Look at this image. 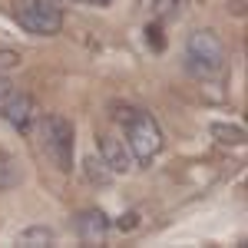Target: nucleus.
Listing matches in <instances>:
<instances>
[{
    "label": "nucleus",
    "mask_w": 248,
    "mask_h": 248,
    "mask_svg": "<svg viewBox=\"0 0 248 248\" xmlns=\"http://www.w3.org/2000/svg\"><path fill=\"white\" fill-rule=\"evenodd\" d=\"M116 123L126 129V142H129V153H133L136 166H153V159L162 149V129L149 113L142 109H116Z\"/></svg>",
    "instance_id": "f257e3e1"
},
{
    "label": "nucleus",
    "mask_w": 248,
    "mask_h": 248,
    "mask_svg": "<svg viewBox=\"0 0 248 248\" xmlns=\"http://www.w3.org/2000/svg\"><path fill=\"white\" fill-rule=\"evenodd\" d=\"M225 63V43L215 37L212 30H195L186 40V66L189 73L209 79L212 73H218Z\"/></svg>",
    "instance_id": "f03ea898"
},
{
    "label": "nucleus",
    "mask_w": 248,
    "mask_h": 248,
    "mask_svg": "<svg viewBox=\"0 0 248 248\" xmlns=\"http://www.w3.org/2000/svg\"><path fill=\"white\" fill-rule=\"evenodd\" d=\"M14 20L37 37H53L63 27V14L46 0H14Z\"/></svg>",
    "instance_id": "7ed1b4c3"
},
{
    "label": "nucleus",
    "mask_w": 248,
    "mask_h": 248,
    "mask_svg": "<svg viewBox=\"0 0 248 248\" xmlns=\"http://www.w3.org/2000/svg\"><path fill=\"white\" fill-rule=\"evenodd\" d=\"M43 149L60 172L73 169V126H70V119H63V116L43 119Z\"/></svg>",
    "instance_id": "20e7f679"
},
{
    "label": "nucleus",
    "mask_w": 248,
    "mask_h": 248,
    "mask_svg": "<svg viewBox=\"0 0 248 248\" xmlns=\"http://www.w3.org/2000/svg\"><path fill=\"white\" fill-rule=\"evenodd\" d=\"M33 113H37V106H33V99L27 93H10L3 99V109H0V116H3L14 129H20V133H27V129L33 126Z\"/></svg>",
    "instance_id": "39448f33"
},
{
    "label": "nucleus",
    "mask_w": 248,
    "mask_h": 248,
    "mask_svg": "<svg viewBox=\"0 0 248 248\" xmlns=\"http://www.w3.org/2000/svg\"><path fill=\"white\" fill-rule=\"evenodd\" d=\"M99 153H103V162L113 172H129V149H126L119 139L99 133Z\"/></svg>",
    "instance_id": "423d86ee"
},
{
    "label": "nucleus",
    "mask_w": 248,
    "mask_h": 248,
    "mask_svg": "<svg viewBox=\"0 0 248 248\" xmlns=\"http://www.w3.org/2000/svg\"><path fill=\"white\" fill-rule=\"evenodd\" d=\"M77 232L83 235V238H103L106 235V229H109V218H106V212H99V209H86V212H79L77 215Z\"/></svg>",
    "instance_id": "0eeeda50"
},
{
    "label": "nucleus",
    "mask_w": 248,
    "mask_h": 248,
    "mask_svg": "<svg viewBox=\"0 0 248 248\" xmlns=\"http://www.w3.org/2000/svg\"><path fill=\"white\" fill-rule=\"evenodd\" d=\"M20 182H23V166H20V159L14 153H7V149H0V192L17 189Z\"/></svg>",
    "instance_id": "6e6552de"
},
{
    "label": "nucleus",
    "mask_w": 248,
    "mask_h": 248,
    "mask_svg": "<svg viewBox=\"0 0 248 248\" xmlns=\"http://www.w3.org/2000/svg\"><path fill=\"white\" fill-rule=\"evenodd\" d=\"M83 172H86V179H90L93 186H99V189L113 186V175H116V172L109 169L103 159H96V155H86V159H83Z\"/></svg>",
    "instance_id": "1a4fd4ad"
},
{
    "label": "nucleus",
    "mask_w": 248,
    "mask_h": 248,
    "mask_svg": "<svg viewBox=\"0 0 248 248\" xmlns=\"http://www.w3.org/2000/svg\"><path fill=\"white\" fill-rule=\"evenodd\" d=\"M209 133L218 139V142H225V146H242L245 142V129L242 126H232V123H212Z\"/></svg>",
    "instance_id": "9d476101"
},
{
    "label": "nucleus",
    "mask_w": 248,
    "mask_h": 248,
    "mask_svg": "<svg viewBox=\"0 0 248 248\" xmlns=\"http://www.w3.org/2000/svg\"><path fill=\"white\" fill-rule=\"evenodd\" d=\"M20 245H50L53 242V229H43V225H37V229H23L17 235Z\"/></svg>",
    "instance_id": "9b49d317"
},
{
    "label": "nucleus",
    "mask_w": 248,
    "mask_h": 248,
    "mask_svg": "<svg viewBox=\"0 0 248 248\" xmlns=\"http://www.w3.org/2000/svg\"><path fill=\"white\" fill-rule=\"evenodd\" d=\"M175 7H179V0H153V10L159 14V17H172Z\"/></svg>",
    "instance_id": "f8f14e48"
},
{
    "label": "nucleus",
    "mask_w": 248,
    "mask_h": 248,
    "mask_svg": "<svg viewBox=\"0 0 248 248\" xmlns=\"http://www.w3.org/2000/svg\"><path fill=\"white\" fill-rule=\"evenodd\" d=\"M20 63V53L17 50H0V70H10Z\"/></svg>",
    "instance_id": "ddd939ff"
},
{
    "label": "nucleus",
    "mask_w": 248,
    "mask_h": 248,
    "mask_svg": "<svg viewBox=\"0 0 248 248\" xmlns=\"http://www.w3.org/2000/svg\"><path fill=\"white\" fill-rule=\"evenodd\" d=\"M116 225H119L123 232H129V229H136V225H139V215H136V212H126V215H123Z\"/></svg>",
    "instance_id": "4468645a"
},
{
    "label": "nucleus",
    "mask_w": 248,
    "mask_h": 248,
    "mask_svg": "<svg viewBox=\"0 0 248 248\" xmlns=\"http://www.w3.org/2000/svg\"><path fill=\"white\" fill-rule=\"evenodd\" d=\"M146 33H149V43H153L155 50H162V46H166V40L159 37V27H149V30H146Z\"/></svg>",
    "instance_id": "2eb2a0df"
},
{
    "label": "nucleus",
    "mask_w": 248,
    "mask_h": 248,
    "mask_svg": "<svg viewBox=\"0 0 248 248\" xmlns=\"http://www.w3.org/2000/svg\"><path fill=\"white\" fill-rule=\"evenodd\" d=\"M10 93H14V83H10L7 77H0V103H3V99H7Z\"/></svg>",
    "instance_id": "dca6fc26"
},
{
    "label": "nucleus",
    "mask_w": 248,
    "mask_h": 248,
    "mask_svg": "<svg viewBox=\"0 0 248 248\" xmlns=\"http://www.w3.org/2000/svg\"><path fill=\"white\" fill-rule=\"evenodd\" d=\"M79 3H93V7H106V3H113V0H79Z\"/></svg>",
    "instance_id": "f3484780"
}]
</instances>
